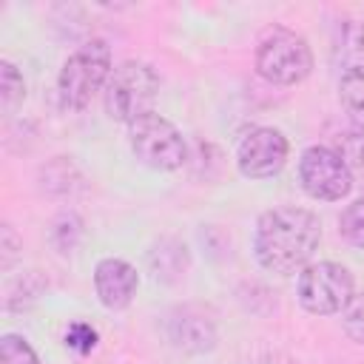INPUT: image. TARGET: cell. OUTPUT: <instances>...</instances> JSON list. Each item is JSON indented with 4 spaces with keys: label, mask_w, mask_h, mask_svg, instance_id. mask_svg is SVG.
Instances as JSON below:
<instances>
[{
    "label": "cell",
    "mask_w": 364,
    "mask_h": 364,
    "mask_svg": "<svg viewBox=\"0 0 364 364\" xmlns=\"http://www.w3.org/2000/svg\"><path fill=\"white\" fill-rule=\"evenodd\" d=\"M321 242V222L313 210L282 205L270 208L259 216L256 233H253V253L256 262L276 273V276H293L301 273Z\"/></svg>",
    "instance_id": "6da1fadb"
},
{
    "label": "cell",
    "mask_w": 364,
    "mask_h": 364,
    "mask_svg": "<svg viewBox=\"0 0 364 364\" xmlns=\"http://www.w3.org/2000/svg\"><path fill=\"white\" fill-rule=\"evenodd\" d=\"M156 97H159L156 71L142 60H125L111 71L102 102H105V114L114 122L134 125L136 119L154 114Z\"/></svg>",
    "instance_id": "7a4b0ae2"
},
{
    "label": "cell",
    "mask_w": 364,
    "mask_h": 364,
    "mask_svg": "<svg viewBox=\"0 0 364 364\" xmlns=\"http://www.w3.org/2000/svg\"><path fill=\"white\" fill-rule=\"evenodd\" d=\"M111 48L105 40L94 37L88 43H82L74 54H68V60L63 63L60 74H57V94H60V105L80 111L91 102V97L105 88L108 77H111Z\"/></svg>",
    "instance_id": "3957f363"
},
{
    "label": "cell",
    "mask_w": 364,
    "mask_h": 364,
    "mask_svg": "<svg viewBox=\"0 0 364 364\" xmlns=\"http://www.w3.org/2000/svg\"><path fill=\"white\" fill-rule=\"evenodd\" d=\"M256 71L273 85H296L307 80L313 71L310 43L290 28L267 31L256 46Z\"/></svg>",
    "instance_id": "277c9868"
},
{
    "label": "cell",
    "mask_w": 364,
    "mask_h": 364,
    "mask_svg": "<svg viewBox=\"0 0 364 364\" xmlns=\"http://www.w3.org/2000/svg\"><path fill=\"white\" fill-rule=\"evenodd\" d=\"M128 145L131 154L151 171H176L188 162L182 131L159 114H148L128 125Z\"/></svg>",
    "instance_id": "5b68a950"
},
{
    "label": "cell",
    "mask_w": 364,
    "mask_h": 364,
    "mask_svg": "<svg viewBox=\"0 0 364 364\" xmlns=\"http://www.w3.org/2000/svg\"><path fill=\"white\" fill-rule=\"evenodd\" d=\"M299 304L313 316H333L353 299V276L338 262H310L296 282Z\"/></svg>",
    "instance_id": "8992f818"
},
{
    "label": "cell",
    "mask_w": 364,
    "mask_h": 364,
    "mask_svg": "<svg viewBox=\"0 0 364 364\" xmlns=\"http://www.w3.org/2000/svg\"><path fill=\"white\" fill-rule=\"evenodd\" d=\"M299 182L307 196L321 202H338L353 188V173L344 156L327 145H310L299 156Z\"/></svg>",
    "instance_id": "52a82bcc"
},
{
    "label": "cell",
    "mask_w": 364,
    "mask_h": 364,
    "mask_svg": "<svg viewBox=\"0 0 364 364\" xmlns=\"http://www.w3.org/2000/svg\"><path fill=\"white\" fill-rule=\"evenodd\" d=\"M290 142L279 128H250L236 145V168L247 179H270L287 165Z\"/></svg>",
    "instance_id": "ba28073f"
},
{
    "label": "cell",
    "mask_w": 364,
    "mask_h": 364,
    "mask_svg": "<svg viewBox=\"0 0 364 364\" xmlns=\"http://www.w3.org/2000/svg\"><path fill=\"white\" fill-rule=\"evenodd\" d=\"M168 341L182 353H208L216 347V321L199 304H182L168 316Z\"/></svg>",
    "instance_id": "9c48e42d"
},
{
    "label": "cell",
    "mask_w": 364,
    "mask_h": 364,
    "mask_svg": "<svg viewBox=\"0 0 364 364\" xmlns=\"http://www.w3.org/2000/svg\"><path fill=\"white\" fill-rule=\"evenodd\" d=\"M136 287H139V276H136V267L131 262L117 259V256H105L97 262L94 290H97V299L102 301V307L125 310L134 301Z\"/></svg>",
    "instance_id": "30bf717a"
},
{
    "label": "cell",
    "mask_w": 364,
    "mask_h": 364,
    "mask_svg": "<svg viewBox=\"0 0 364 364\" xmlns=\"http://www.w3.org/2000/svg\"><path fill=\"white\" fill-rule=\"evenodd\" d=\"M191 267V256L188 247L179 239H159L151 250H148V270L154 273L156 282H179Z\"/></svg>",
    "instance_id": "8fae6325"
},
{
    "label": "cell",
    "mask_w": 364,
    "mask_h": 364,
    "mask_svg": "<svg viewBox=\"0 0 364 364\" xmlns=\"http://www.w3.org/2000/svg\"><path fill=\"white\" fill-rule=\"evenodd\" d=\"M338 100H341L347 117L364 131V63H355L341 74Z\"/></svg>",
    "instance_id": "7c38bea8"
},
{
    "label": "cell",
    "mask_w": 364,
    "mask_h": 364,
    "mask_svg": "<svg viewBox=\"0 0 364 364\" xmlns=\"http://www.w3.org/2000/svg\"><path fill=\"white\" fill-rule=\"evenodd\" d=\"M43 290H46V282L40 279V273L37 270H23L20 276L6 282V307L9 310H23L31 301H37Z\"/></svg>",
    "instance_id": "4fadbf2b"
},
{
    "label": "cell",
    "mask_w": 364,
    "mask_h": 364,
    "mask_svg": "<svg viewBox=\"0 0 364 364\" xmlns=\"http://www.w3.org/2000/svg\"><path fill=\"white\" fill-rule=\"evenodd\" d=\"M26 100V80L23 74L17 71L14 63L9 60H0V105H3V114L11 117Z\"/></svg>",
    "instance_id": "5bb4252c"
},
{
    "label": "cell",
    "mask_w": 364,
    "mask_h": 364,
    "mask_svg": "<svg viewBox=\"0 0 364 364\" xmlns=\"http://www.w3.org/2000/svg\"><path fill=\"white\" fill-rule=\"evenodd\" d=\"M40 179H43V188L48 193L65 196V193H71L77 188L80 173H77V168L65 156H54V162H48V165L40 168Z\"/></svg>",
    "instance_id": "9a60e30c"
},
{
    "label": "cell",
    "mask_w": 364,
    "mask_h": 364,
    "mask_svg": "<svg viewBox=\"0 0 364 364\" xmlns=\"http://www.w3.org/2000/svg\"><path fill=\"white\" fill-rule=\"evenodd\" d=\"M0 364H40V355L28 344V338L17 333H6L0 338Z\"/></svg>",
    "instance_id": "2e32d148"
},
{
    "label": "cell",
    "mask_w": 364,
    "mask_h": 364,
    "mask_svg": "<svg viewBox=\"0 0 364 364\" xmlns=\"http://www.w3.org/2000/svg\"><path fill=\"white\" fill-rule=\"evenodd\" d=\"M80 236H82V219L77 213H63L51 228V239L60 253H68L80 242Z\"/></svg>",
    "instance_id": "e0dca14e"
},
{
    "label": "cell",
    "mask_w": 364,
    "mask_h": 364,
    "mask_svg": "<svg viewBox=\"0 0 364 364\" xmlns=\"http://www.w3.org/2000/svg\"><path fill=\"white\" fill-rule=\"evenodd\" d=\"M341 236L350 245L364 247V196L344 208V213H341Z\"/></svg>",
    "instance_id": "ac0fdd59"
},
{
    "label": "cell",
    "mask_w": 364,
    "mask_h": 364,
    "mask_svg": "<svg viewBox=\"0 0 364 364\" xmlns=\"http://www.w3.org/2000/svg\"><path fill=\"white\" fill-rule=\"evenodd\" d=\"M341 327L355 344H364V293L347 301V307L341 310Z\"/></svg>",
    "instance_id": "d6986e66"
},
{
    "label": "cell",
    "mask_w": 364,
    "mask_h": 364,
    "mask_svg": "<svg viewBox=\"0 0 364 364\" xmlns=\"http://www.w3.org/2000/svg\"><path fill=\"white\" fill-rule=\"evenodd\" d=\"M65 344H68L71 350H77V353H88V350H94V344H97V330H94L91 324L77 321V324H71V327L65 330Z\"/></svg>",
    "instance_id": "ffe728a7"
},
{
    "label": "cell",
    "mask_w": 364,
    "mask_h": 364,
    "mask_svg": "<svg viewBox=\"0 0 364 364\" xmlns=\"http://www.w3.org/2000/svg\"><path fill=\"white\" fill-rule=\"evenodd\" d=\"M0 247H3V270H9L11 262H14V256H17V250L23 247V242L14 236L11 225H3V230H0Z\"/></svg>",
    "instance_id": "44dd1931"
}]
</instances>
